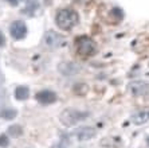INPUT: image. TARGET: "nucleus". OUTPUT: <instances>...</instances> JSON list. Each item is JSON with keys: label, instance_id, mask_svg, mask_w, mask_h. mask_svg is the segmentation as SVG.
Segmentation results:
<instances>
[{"label": "nucleus", "instance_id": "obj_17", "mask_svg": "<svg viewBox=\"0 0 149 148\" xmlns=\"http://www.w3.org/2000/svg\"><path fill=\"white\" fill-rule=\"evenodd\" d=\"M4 45H6V38H4L3 32L0 31V47H3Z\"/></svg>", "mask_w": 149, "mask_h": 148}, {"label": "nucleus", "instance_id": "obj_1", "mask_svg": "<svg viewBox=\"0 0 149 148\" xmlns=\"http://www.w3.org/2000/svg\"><path fill=\"white\" fill-rule=\"evenodd\" d=\"M78 22H79V16L77 14V11L71 10V8H62L56 12L55 23L63 31H69L74 28L78 24Z\"/></svg>", "mask_w": 149, "mask_h": 148}, {"label": "nucleus", "instance_id": "obj_7", "mask_svg": "<svg viewBox=\"0 0 149 148\" xmlns=\"http://www.w3.org/2000/svg\"><path fill=\"white\" fill-rule=\"evenodd\" d=\"M58 98L55 92L52 90H49V89H45V90H40L38 93L35 94V100L38 101L39 104L42 105H50V104H54Z\"/></svg>", "mask_w": 149, "mask_h": 148}, {"label": "nucleus", "instance_id": "obj_3", "mask_svg": "<svg viewBox=\"0 0 149 148\" xmlns=\"http://www.w3.org/2000/svg\"><path fill=\"white\" fill-rule=\"evenodd\" d=\"M87 116H89L87 112H81V110L73 109V108H67V109L62 110V113L59 114V121L65 127H74L77 123L85 120Z\"/></svg>", "mask_w": 149, "mask_h": 148}, {"label": "nucleus", "instance_id": "obj_18", "mask_svg": "<svg viewBox=\"0 0 149 148\" xmlns=\"http://www.w3.org/2000/svg\"><path fill=\"white\" fill-rule=\"evenodd\" d=\"M7 1L11 6H17V3H19V0H7Z\"/></svg>", "mask_w": 149, "mask_h": 148}, {"label": "nucleus", "instance_id": "obj_15", "mask_svg": "<svg viewBox=\"0 0 149 148\" xmlns=\"http://www.w3.org/2000/svg\"><path fill=\"white\" fill-rule=\"evenodd\" d=\"M10 144V140H8V136L7 135H0V147H8Z\"/></svg>", "mask_w": 149, "mask_h": 148}, {"label": "nucleus", "instance_id": "obj_13", "mask_svg": "<svg viewBox=\"0 0 149 148\" xmlns=\"http://www.w3.org/2000/svg\"><path fill=\"white\" fill-rule=\"evenodd\" d=\"M8 133L11 135V136H15V137H17V136H20L22 133H23V129H22L20 125H11L10 128H8Z\"/></svg>", "mask_w": 149, "mask_h": 148}, {"label": "nucleus", "instance_id": "obj_19", "mask_svg": "<svg viewBox=\"0 0 149 148\" xmlns=\"http://www.w3.org/2000/svg\"><path fill=\"white\" fill-rule=\"evenodd\" d=\"M148 145H149V139H148Z\"/></svg>", "mask_w": 149, "mask_h": 148}, {"label": "nucleus", "instance_id": "obj_5", "mask_svg": "<svg viewBox=\"0 0 149 148\" xmlns=\"http://www.w3.org/2000/svg\"><path fill=\"white\" fill-rule=\"evenodd\" d=\"M10 34L15 41L23 39L26 36V34H27V26H26V23L22 20L12 22L10 26Z\"/></svg>", "mask_w": 149, "mask_h": 148}, {"label": "nucleus", "instance_id": "obj_16", "mask_svg": "<svg viewBox=\"0 0 149 148\" xmlns=\"http://www.w3.org/2000/svg\"><path fill=\"white\" fill-rule=\"evenodd\" d=\"M51 148H67V143L66 140H61L58 143H55V144H52Z\"/></svg>", "mask_w": 149, "mask_h": 148}, {"label": "nucleus", "instance_id": "obj_9", "mask_svg": "<svg viewBox=\"0 0 149 148\" xmlns=\"http://www.w3.org/2000/svg\"><path fill=\"white\" fill-rule=\"evenodd\" d=\"M75 136H77V139L81 141L90 140V139H93L94 136H95V129L91 127H82L75 132Z\"/></svg>", "mask_w": 149, "mask_h": 148}, {"label": "nucleus", "instance_id": "obj_8", "mask_svg": "<svg viewBox=\"0 0 149 148\" xmlns=\"http://www.w3.org/2000/svg\"><path fill=\"white\" fill-rule=\"evenodd\" d=\"M128 89L133 96H144L149 93V83L144 81H134V82L129 83Z\"/></svg>", "mask_w": 149, "mask_h": 148}, {"label": "nucleus", "instance_id": "obj_10", "mask_svg": "<svg viewBox=\"0 0 149 148\" xmlns=\"http://www.w3.org/2000/svg\"><path fill=\"white\" fill-rule=\"evenodd\" d=\"M132 123L134 125H142L148 123L149 121V109H142V110H139L137 113H134L132 116Z\"/></svg>", "mask_w": 149, "mask_h": 148}, {"label": "nucleus", "instance_id": "obj_2", "mask_svg": "<svg viewBox=\"0 0 149 148\" xmlns=\"http://www.w3.org/2000/svg\"><path fill=\"white\" fill-rule=\"evenodd\" d=\"M75 48L78 55H81L83 58H89L97 53V43L90 36L81 35L75 39Z\"/></svg>", "mask_w": 149, "mask_h": 148}, {"label": "nucleus", "instance_id": "obj_14", "mask_svg": "<svg viewBox=\"0 0 149 148\" xmlns=\"http://www.w3.org/2000/svg\"><path fill=\"white\" fill-rule=\"evenodd\" d=\"M15 116H16V110H14V109L3 110V113H1V117H3V119H7V120H11V119H14Z\"/></svg>", "mask_w": 149, "mask_h": 148}, {"label": "nucleus", "instance_id": "obj_4", "mask_svg": "<svg viewBox=\"0 0 149 148\" xmlns=\"http://www.w3.org/2000/svg\"><path fill=\"white\" fill-rule=\"evenodd\" d=\"M65 43H66L65 36L58 34L56 31L50 30V31H47L45 34V45H46V47L50 48V50H56V48L63 47Z\"/></svg>", "mask_w": 149, "mask_h": 148}, {"label": "nucleus", "instance_id": "obj_11", "mask_svg": "<svg viewBox=\"0 0 149 148\" xmlns=\"http://www.w3.org/2000/svg\"><path fill=\"white\" fill-rule=\"evenodd\" d=\"M14 96L17 101H24L30 97V90H28V88H26V86H17L16 89H15Z\"/></svg>", "mask_w": 149, "mask_h": 148}, {"label": "nucleus", "instance_id": "obj_12", "mask_svg": "<svg viewBox=\"0 0 149 148\" xmlns=\"http://www.w3.org/2000/svg\"><path fill=\"white\" fill-rule=\"evenodd\" d=\"M73 92L77 96H85L89 92V85H86V83H83V82H78L73 86Z\"/></svg>", "mask_w": 149, "mask_h": 148}, {"label": "nucleus", "instance_id": "obj_6", "mask_svg": "<svg viewBox=\"0 0 149 148\" xmlns=\"http://www.w3.org/2000/svg\"><path fill=\"white\" fill-rule=\"evenodd\" d=\"M58 72L66 77L75 76L81 72V66L75 62H71V61H65V62H61L58 65Z\"/></svg>", "mask_w": 149, "mask_h": 148}]
</instances>
